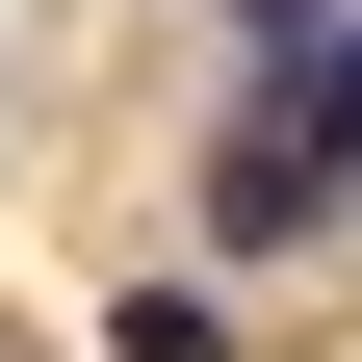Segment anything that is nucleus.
Returning <instances> with one entry per match:
<instances>
[{
	"mask_svg": "<svg viewBox=\"0 0 362 362\" xmlns=\"http://www.w3.org/2000/svg\"><path fill=\"white\" fill-rule=\"evenodd\" d=\"M104 362H233V285H129V310H104Z\"/></svg>",
	"mask_w": 362,
	"mask_h": 362,
	"instance_id": "nucleus-1",
	"label": "nucleus"
},
{
	"mask_svg": "<svg viewBox=\"0 0 362 362\" xmlns=\"http://www.w3.org/2000/svg\"><path fill=\"white\" fill-rule=\"evenodd\" d=\"M207 26H233V52H310V26H337V0H207Z\"/></svg>",
	"mask_w": 362,
	"mask_h": 362,
	"instance_id": "nucleus-2",
	"label": "nucleus"
}]
</instances>
